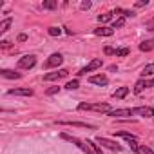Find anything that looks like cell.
Returning a JSON list of instances; mask_svg holds the SVG:
<instances>
[{"label":"cell","instance_id":"obj_1","mask_svg":"<svg viewBox=\"0 0 154 154\" xmlns=\"http://www.w3.org/2000/svg\"><path fill=\"white\" fill-rule=\"evenodd\" d=\"M78 111H96V112H111V105L109 103H80Z\"/></svg>","mask_w":154,"mask_h":154},{"label":"cell","instance_id":"obj_2","mask_svg":"<svg viewBox=\"0 0 154 154\" xmlns=\"http://www.w3.org/2000/svg\"><path fill=\"white\" fill-rule=\"evenodd\" d=\"M60 138H63V140L71 141L72 145H76L78 149H82L85 154H94V152H93V149H91V147H89L85 141H82V140H78V138H74V136H69V134H65V132H62V134H60Z\"/></svg>","mask_w":154,"mask_h":154},{"label":"cell","instance_id":"obj_3","mask_svg":"<svg viewBox=\"0 0 154 154\" xmlns=\"http://www.w3.org/2000/svg\"><path fill=\"white\" fill-rule=\"evenodd\" d=\"M35 65H36V56H35V54H26V56H22V58L18 60V63H17L18 69H33Z\"/></svg>","mask_w":154,"mask_h":154},{"label":"cell","instance_id":"obj_4","mask_svg":"<svg viewBox=\"0 0 154 154\" xmlns=\"http://www.w3.org/2000/svg\"><path fill=\"white\" fill-rule=\"evenodd\" d=\"M63 62V56L60 54V53H54V54H51L45 62H44V69H51V67H58L60 63Z\"/></svg>","mask_w":154,"mask_h":154},{"label":"cell","instance_id":"obj_5","mask_svg":"<svg viewBox=\"0 0 154 154\" xmlns=\"http://www.w3.org/2000/svg\"><path fill=\"white\" fill-rule=\"evenodd\" d=\"M67 74H69V71H67V69H58V71H54V72H47V74H44V80H45V82H51V80L65 78Z\"/></svg>","mask_w":154,"mask_h":154},{"label":"cell","instance_id":"obj_6","mask_svg":"<svg viewBox=\"0 0 154 154\" xmlns=\"http://www.w3.org/2000/svg\"><path fill=\"white\" fill-rule=\"evenodd\" d=\"M96 143H100V145H103V147H107V149H111V150H122V145H118L116 141L107 140V138H103V136H98V138H96Z\"/></svg>","mask_w":154,"mask_h":154},{"label":"cell","instance_id":"obj_7","mask_svg":"<svg viewBox=\"0 0 154 154\" xmlns=\"http://www.w3.org/2000/svg\"><path fill=\"white\" fill-rule=\"evenodd\" d=\"M98 67H102V60H100V58H94V60H91V63H89L87 67L80 69L78 76H84V74H87V72H91V71H94V69H98Z\"/></svg>","mask_w":154,"mask_h":154},{"label":"cell","instance_id":"obj_8","mask_svg":"<svg viewBox=\"0 0 154 154\" xmlns=\"http://www.w3.org/2000/svg\"><path fill=\"white\" fill-rule=\"evenodd\" d=\"M9 96H33V89L29 87H20V89H9Z\"/></svg>","mask_w":154,"mask_h":154},{"label":"cell","instance_id":"obj_9","mask_svg":"<svg viewBox=\"0 0 154 154\" xmlns=\"http://www.w3.org/2000/svg\"><path fill=\"white\" fill-rule=\"evenodd\" d=\"M134 114V109H131V107H125V109H114V111H111L107 116H132Z\"/></svg>","mask_w":154,"mask_h":154},{"label":"cell","instance_id":"obj_10","mask_svg":"<svg viewBox=\"0 0 154 154\" xmlns=\"http://www.w3.org/2000/svg\"><path fill=\"white\" fill-rule=\"evenodd\" d=\"M89 84H94V85H107L109 84V78L105 74H96V76H91L89 78Z\"/></svg>","mask_w":154,"mask_h":154},{"label":"cell","instance_id":"obj_11","mask_svg":"<svg viewBox=\"0 0 154 154\" xmlns=\"http://www.w3.org/2000/svg\"><path fill=\"white\" fill-rule=\"evenodd\" d=\"M134 114H140V116H145V118H150V116H154V109L152 107H136L134 109Z\"/></svg>","mask_w":154,"mask_h":154},{"label":"cell","instance_id":"obj_12","mask_svg":"<svg viewBox=\"0 0 154 154\" xmlns=\"http://www.w3.org/2000/svg\"><path fill=\"white\" fill-rule=\"evenodd\" d=\"M0 74H2L4 78H11V80H18V78H22V74H20V72H15V71H11V69H2V71H0Z\"/></svg>","mask_w":154,"mask_h":154},{"label":"cell","instance_id":"obj_13","mask_svg":"<svg viewBox=\"0 0 154 154\" xmlns=\"http://www.w3.org/2000/svg\"><path fill=\"white\" fill-rule=\"evenodd\" d=\"M60 125H74V127H84V129H93V125L84 123V122H69V120H60Z\"/></svg>","mask_w":154,"mask_h":154},{"label":"cell","instance_id":"obj_14","mask_svg":"<svg viewBox=\"0 0 154 154\" xmlns=\"http://www.w3.org/2000/svg\"><path fill=\"white\" fill-rule=\"evenodd\" d=\"M94 35H98V36H112L114 29L112 27H98V29H94Z\"/></svg>","mask_w":154,"mask_h":154},{"label":"cell","instance_id":"obj_15","mask_svg":"<svg viewBox=\"0 0 154 154\" xmlns=\"http://www.w3.org/2000/svg\"><path fill=\"white\" fill-rule=\"evenodd\" d=\"M11 24H13V18H11V17L0 22V35H4V33H6V31H8V29L11 27Z\"/></svg>","mask_w":154,"mask_h":154},{"label":"cell","instance_id":"obj_16","mask_svg":"<svg viewBox=\"0 0 154 154\" xmlns=\"http://www.w3.org/2000/svg\"><path fill=\"white\" fill-rule=\"evenodd\" d=\"M112 13H114V15H116V13H120L123 18H132V17H136V15H134V11H129V9H122V8H116Z\"/></svg>","mask_w":154,"mask_h":154},{"label":"cell","instance_id":"obj_17","mask_svg":"<svg viewBox=\"0 0 154 154\" xmlns=\"http://www.w3.org/2000/svg\"><path fill=\"white\" fill-rule=\"evenodd\" d=\"M129 87H120V89H116L114 93H112V98H125L127 94H129Z\"/></svg>","mask_w":154,"mask_h":154},{"label":"cell","instance_id":"obj_18","mask_svg":"<svg viewBox=\"0 0 154 154\" xmlns=\"http://www.w3.org/2000/svg\"><path fill=\"white\" fill-rule=\"evenodd\" d=\"M114 136H122V138H125L127 141H134V140H136V136H134V134L125 132V131H114Z\"/></svg>","mask_w":154,"mask_h":154},{"label":"cell","instance_id":"obj_19","mask_svg":"<svg viewBox=\"0 0 154 154\" xmlns=\"http://www.w3.org/2000/svg\"><path fill=\"white\" fill-rule=\"evenodd\" d=\"M154 49V40H145V42H141L140 44V51H152Z\"/></svg>","mask_w":154,"mask_h":154},{"label":"cell","instance_id":"obj_20","mask_svg":"<svg viewBox=\"0 0 154 154\" xmlns=\"http://www.w3.org/2000/svg\"><path fill=\"white\" fill-rule=\"evenodd\" d=\"M141 76H143V78H145V76H154V63L145 65L143 71H141Z\"/></svg>","mask_w":154,"mask_h":154},{"label":"cell","instance_id":"obj_21","mask_svg":"<svg viewBox=\"0 0 154 154\" xmlns=\"http://www.w3.org/2000/svg\"><path fill=\"white\" fill-rule=\"evenodd\" d=\"M85 143H87V145H89V147L93 149V152H94V154H103V150H102V149H100V147H98V145H96L94 141H91V140H87Z\"/></svg>","mask_w":154,"mask_h":154},{"label":"cell","instance_id":"obj_22","mask_svg":"<svg viewBox=\"0 0 154 154\" xmlns=\"http://www.w3.org/2000/svg\"><path fill=\"white\" fill-rule=\"evenodd\" d=\"M112 15H114V13H103V15H98V22H102V24H103V22H109V20L112 18Z\"/></svg>","mask_w":154,"mask_h":154},{"label":"cell","instance_id":"obj_23","mask_svg":"<svg viewBox=\"0 0 154 154\" xmlns=\"http://www.w3.org/2000/svg\"><path fill=\"white\" fill-rule=\"evenodd\" d=\"M143 89H145V80H140V82H136V85H134V93H136V94H140Z\"/></svg>","mask_w":154,"mask_h":154},{"label":"cell","instance_id":"obj_24","mask_svg":"<svg viewBox=\"0 0 154 154\" xmlns=\"http://www.w3.org/2000/svg\"><path fill=\"white\" fill-rule=\"evenodd\" d=\"M78 80H71V82H67L65 84V89H69V91H74V89H78Z\"/></svg>","mask_w":154,"mask_h":154},{"label":"cell","instance_id":"obj_25","mask_svg":"<svg viewBox=\"0 0 154 154\" xmlns=\"http://www.w3.org/2000/svg\"><path fill=\"white\" fill-rule=\"evenodd\" d=\"M42 8H44V9H54V8H56V2H54V0H47V2L42 4Z\"/></svg>","mask_w":154,"mask_h":154},{"label":"cell","instance_id":"obj_26","mask_svg":"<svg viewBox=\"0 0 154 154\" xmlns=\"http://www.w3.org/2000/svg\"><path fill=\"white\" fill-rule=\"evenodd\" d=\"M49 35L51 36H60L62 35V29L60 27H49Z\"/></svg>","mask_w":154,"mask_h":154},{"label":"cell","instance_id":"obj_27","mask_svg":"<svg viewBox=\"0 0 154 154\" xmlns=\"http://www.w3.org/2000/svg\"><path fill=\"white\" fill-rule=\"evenodd\" d=\"M129 53H131V49H129V47H122V49H116V54H118V56H127Z\"/></svg>","mask_w":154,"mask_h":154},{"label":"cell","instance_id":"obj_28","mask_svg":"<svg viewBox=\"0 0 154 154\" xmlns=\"http://www.w3.org/2000/svg\"><path fill=\"white\" fill-rule=\"evenodd\" d=\"M123 24H125V18L122 17V18H118V20H114V22H112V29H116V27H122Z\"/></svg>","mask_w":154,"mask_h":154},{"label":"cell","instance_id":"obj_29","mask_svg":"<svg viewBox=\"0 0 154 154\" xmlns=\"http://www.w3.org/2000/svg\"><path fill=\"white\" fill-rule=\"evenodd\" d=\"M145 27H147V31H154V17L145 22Z\"/></svg>","mask_w":154,"mask_h":154},{"label":"cell","instance_id":"obj_30","mask_svg":"<svg viewBox=\"0 0 154 154\" xmlns=\"http://www.w3.org/2000/svg\"><path fill=\"white\" fill-rule=\"evenodd\" d=\"M58 91H60V87H51V89H47V91H45V93H47V94H49V96H51V94H56V93H58Z\"/></svg>","mask_w":154,"mask_h":154},{"label":"cell","instance_id":"obj_31","mask_svg":"<svg viewBox=\"0 0 154 154\" xmlns=\"http://www.w3.org/2000/svg\"><path fill=\"white\" fill-rule=\"evenodd\" d=\"M103 53H105V54H116V49H112V47H105Z\"/></svg>","mask_w":154,"mask_h":154},{"label":"cell","instance_id":"obj_32","mask_svg":"<svg viewBox=\"0 0 154 154\" xmlns=\"http://www.w3.org/2000/svg\"><path fill=\"white\" fill-rule=\"evenodd\" d=\"M147 4H149V0H140V2H136L134 6H136V8H143V6H147Z\"/></svg>","mask_w":154,"mask_h":154},{"label":"cell","instance_id":"obj_33","mask_svg":"<svg viewBox=\"0 0 154 154\" xmlns=\"http://www.w3.org/2000/svg\"><path fill=\"white\" fill-rule=\"evenodd\" d=\"M141 154H152V150L149 149V147H141V150H140Z\"/></svg>","mask_w":154,"mask_h":154},{"label":"cell","instance_id":"obj_34","mask_svg":"<svg viewBox=\"0 0 154 154\" xmlns=\"http://www.w3.org/2000/svg\"><path fill=\"white\" fill-rule=\"evenodd\" d=\"M0 45H2L4 49H8V47L11 45V42H8V40H2V42H0Z\"/></svg>","mask_w":154,"mask_h":154},{"label":"cell","instance_id":"obj_35","mask_svg":"<svg viewBox=\"0 0 154 154\" xmlns=\"http://www.w3.org/2000/svg\"><path fill=\"white\" fill-rule=\"evenodd\" d=\"M80 8H82V9H89V8H91V2H89V0H87V2H82Z\"/></svg>","mask_w":154,"mask_h":154},{"label":"cell","instance_id":"obj_36","mask_svg":"<svg viewBox=\"0 0 154 154\" xmlns=\"http://www.w3.org/2000/svg\"><path fill=\"white\" fill-rule=\"evenodd\" d=\"M145 87H154V78L149 80V82H145Z\"/></svg>","mask_w":154,"mask_h":154},{"label":"cell","instance_id":"obj_37","mask_svg":"<svg viewBox=\"0 0 154 154\" xmlns=\"http://www.w3.org/2000/svg\"><path fill=\"white\" fill-rule=\"evenodd\" d=\"M26 40H27V35H20L18 36V42H26Z\"/></svg>","mask_w":154,"mask_h":154}]
</instances>
